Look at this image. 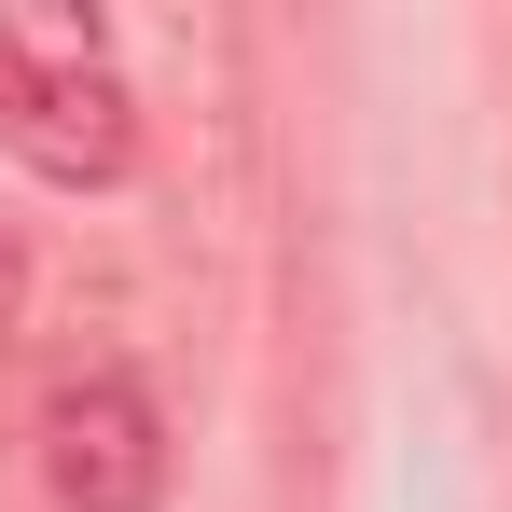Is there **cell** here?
<instances>
[{"label": "cell", "mask_w": 512, "mask_h": 512, "mask_svg": "<svg viewBox=\"0 0 512 512\" xmlns=\"http://www.w3.org/2000/svg\"><path fill=\"white\" fill-rule=\"evenodd\" d=\"M0 153L56 194H111L139 167V97L111 84L84 28H14L0 14Z\"/></svg>", "instance_id": "cell-1"}, {"label": "cell", "mask_w": 512, "mask_h": 512, "mask_svg": "<svg viewBox=\"0 0 512 512\" xmlns=\"http://www.w3.org/2000/svg\"><path fill=\"white\" fill-rule=\"evenodd\" d=\"M14 319H28V250H14V222H0V346H14Z\"/></svg>", "instance_id": "cell-3"}, {"label": "cell", "mask_w": 512, "mask_h": 512, "mask_svg": "<svg viewBox=\"0 0 512 512\" xmlns=\"http://www.w3.org/2000/svg\"><path fill=\"white\" fill-rule=\"evenodd\" d=\"M42 485H56V512H153L167 499V416H153V388L111 374V360L56 374L42 388Z\"/></svg>", "instance_id": "cell-2"}]
</instances>
